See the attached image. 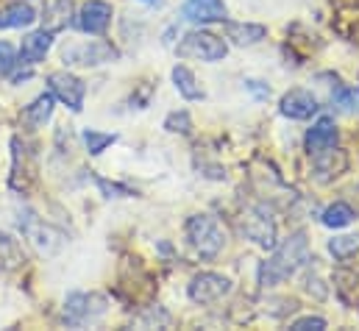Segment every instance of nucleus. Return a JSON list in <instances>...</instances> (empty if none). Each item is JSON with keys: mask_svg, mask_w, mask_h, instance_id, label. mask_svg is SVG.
<instances>
[{"mask_svg": "<svg viewBox=\"0 0 359 331\" xmlns=\"http://www.w3.org/2000/svg\"><path fill=\"white\" fill-rule=\"evenodd\" d=\"M306 262H309V240H306L304 231H295L292 237H287L278 248L273 250L268 262H262L259 284L262 287H276V284L287 281L292 273H298Z\"/></svg>", "mask_w": 359, "mask_h": 331, "instance_id": "obj_1", "label": "nucleus"}, {"mask_svg": "<svg viewBox=\"0 0 359 331\" xmlns=\"http://www.w3.org/2000/svg\"><path fill=\"white\" fill-rule=\"evenodd\" d=\"M187 240L192 250L201 256V259H215L223 245H226V234H223V226L212 217V215H195L187 220Z\"/></svg>", "mask_w": 359, "mask_h": 331, "instance_id": "obj_2", "label": "nucleus"}, {"mask_svg": "<svg viewBox=\"0 0 359 331\" xmlns=\"http://www.w3.org/2000/svg\"><path fill=\"white\" fill-rule=\"evenodd\" d=\"M229 53L226 42L209 31H189L179 45L181 59H198V62H223Z\"/></svg>", "mask_w": 359, "mask_h": 331, "instance_id": "obj_3", "label": "nucleus"}, {"mask_svg": "<svg viewBox=\"0 0 359 331\" xmlns=\"http://www.w3.org/2000/svg\"><path fill=\"white\" fill-rule=\"evenodd\" d=\"M106 312V298L97 292H76L65 304V320L73 326H84L97 320Z\"/></svg>", "mask_w": 359, "mask_h": 331, "instance_id": "obj_4", "label": "nucleus"}, {"mask_svg": "<svg viewBox=\"0 0 359 331\" xmlns=\"http://www.w3.org/2000/svg\"><path fill=\"white\" fill-rule=\"evenodd\" d=\"M189 298L195 304H215L220 298H226L231 292V281L220 273H198L192 281H189Z\"/></svg>", "mask_w": 359, "mask_h": 331, "instance_id": "obj_5", "label": "nucleus"}, {"mask_svg": "<svg viewBox=\"0 0 359 331\" xmlns=\"http://www.w3.org/2000/svg\"><path fill=\"white\" fill-rule=\"evenodd\" d=\"M243 231L257 245L276 248V223H273V217H270V212L265 206H254L251 212L243 215Z\"/></svg>", "mask_w": 359, "mask_h": 331, "instance_id": "obj_6", "label": "nucleus"}, {"mask_svg": "<svg viewBox=\"0 0 359 331\" xmlns=\"http://www.w3.org/2000/svg\"><path fill=\"white\" fill-rule=\"evenodd\" d=\"M20 229H22V234H25V240L39 250L42 256L56 253V248L62 245V237H59L50 226H45V220H39L36 215H25V217L20 220Z\"/></svg>", "mask_w": 359, "mask_h": 331, "instance_id": "obj_7", "label": "nucleus"}, {"mask_svg": "<svg viewBox=\"0 0 359 331\" xmlns=\"http://www.w3.org/2000/svg\"><path fill=\"white\" fill-rule=\"evenodd\" d=\"M48 83H50V92L67 103L73 112H81L84 109V95H87V86L81 79L70 76V73H50L48 76Z\"/></svg>", "mask_w": 359, "mask_h": 331, "instance_id": "obj_8", "label": "nucleus"}, {"mask_svg": "<svg viewBox=\"0 0 359 331\" xmlns=\"http://www.w3.org/2000/svg\"><path fill=\"white\" fill-rule=\"evenodd\" d=\"M65 62L67 65H79V67H95V65H103L109 59H114V50L103 42H87V45H70L65 48Z\"/></svg>", "mask_w": 359, "mask_h": 331, "instance_id": "obj_9", "label": "nucleus"}, {"mask_svg": "<svg viewBox=\"0 0 359 331\" xmlns=\"http://www.w3.org/2000/svg\"><path fill=\"white\" fill-rule=\"evenodd\" d=\"M281 114L290 117V120H306L318 112V100L312 92L306 89H290L284 97H281Z\"/></svg>", "mask_w": 359, "mask_h": 331, "instance_id": "obj_10", "label": "nucleus"}, {"mask_svg": "<svg viewBox=\"0 0 359 331\" xmlns=\"http://www.w3.org/2000/svg\"><path fill=\"white\" fill-rule=\"evenodd\" d=\"M181 17L189 22H223L226 3L223 0H187L181 6Z\"/></svg>", "mask_w": 359, "mask_h": 331, "instance_id": "obj_11", "label": "nucleus"}, {"mask_svg": "<svg viewBox=\"0 0 359 331\" xmlns=\"http://www.w3.org/2000/svg\"><path fill=\"white\" fill-rule=\"evenodd\" d=\"M111 22V6L103 3V0H90L81 6V17H79V25L81 31L87 34H103Z\"/></svg>", "mask_w": 359, "mask_h": 331, "instance_id": "obj_12", "label": "nucleus"}, {"mask_svg": "<svg viewBox=\"0 0 359 331\" xmlns=\"http://www.w3.org/2000/svg\"><path fill=\"white\" fill-rule=\"evenodd\" d=\"M337 123L332 120V117H320L312 128H309V134H306V151H309V156L312 154H320V151H326V148H334L337 145Z\"/></svg>", "mask_w": 359, "mask_h": 331, "instance_id": "obj_13", "label": "nucleus"}, {"mask_svg": "<svg viewBox=\"0 0 359 331\" xmlns=\"http://www.w3.org/2000/svg\"><path fill=\"white\" fill-rule=\"evenodd\" d=\"M50 31H31L25 39H22V48H20V62L22 65H36L45 59V53L50 50Z\"/></svg>", "mask_w": 359, "mask_h": 331, "instance_id": "obj_14", "label": "nucleus"}, {"mask_svg": "<svg viewBox=\"0 0 359 331\" xmlns=\"http://www.w3.org/2000/svg\"><path fill=\"white\" fill-rule=\"evenodd\" d=\"M36 20V11L28 3H8L6 8H0V28H22L31 25Z\"/></svg>", "mask_w": 359, "mask_h": 331, "instance_id": "obj_15", "label": "nucleus"}, {"mask_svg": "<svg viewBox=\"0 0 359 331\" xmlns=\"http://www.w3.org/2000/svg\"><path fill=\"white\" fill-rule=\"evenodd\" d=\"M226 34L234 45H257L265 39L268 28L265 25H254V22H229L226 25Z\"/></svg>", "mask_w": 359, "mask_h": 331, "instance_id": "obj_16", "label": "nucleus"}, {"mask_svg": "<svg viewBox=\"0 0 359 331\" xmlns=\"http://www.w3.org/2000/svg\"><path fill=\"white\" fill-rule=\"evenodd\" d=\"M20 264H22V248H20V243L11 234L0 231V270H17Z\"/></svg>", "mask_w": 359, "mask_h": 331, "instance_id": "obj_17", "label": "nucleus"}, {"mask_svg": "<svg viewBox=\"0 0 359 331\" xmlns=\"http://www.w3.org/2000/svg\"><path fill=\"white\" fill-rule=\"evenodd\" d=\"M173 83H176V89H179L181 97H187V100H201V97H203V89L198 86L195 76H192V70H187L184 65L173 67Z\"/></svg>", "mask_w": 359, "mask_h": 331, "instance_id": "obj_18", "label": "nucleus"}, {"mask_svg": "<svg viewBox=\"0 0 359 331\" xmlns=\"http://www.w3.org/2000/svg\"><path fill=\"white\" fill-rule=\"evenodd\" d=\"M53 114V95H39L28 109H25V120L31 126H45Z\"/></svg>", "mask_w": 359, "mask_h": 331, "instance_id": "obj_19", "label": "nucleus"}, {"mask_svg": "<svg viewBox=\"0 0 359 331\" xmlns=\"http://www.w3.org/2000/svg\"><path fill=\"white\" fill-rule=\"evenodd\" d=\"M357 215H354V209L348 206V203H332L326 212H323V226H329V229H343V226H348L351 220H354Z\"/></svg>", "mask_w": 359, "mask_h": 331, "instance_id": "obj_20", "label": "nucleus"}, {"mask_svg": "<svg viewBox=\"0 0 359 331\" xmlns=\"http://www.w3.org/2000/svg\"><path fill=\"white\" fill-rule=\"evenodd\" d=\"M329 250L334 259H351L354 253H359V234H348V237H334L329 243Z\"/></svg>", "mask_w": 359, "mask_h": 331, "instance_id": "obj_21", "label": "nucleus"}, {"mask_svg": "<svg viewBox=\"0 0 359 331\" xmlns=\"http://www.w3.org/2000/svg\"><path fill=\"white\" fill-rule=\"evenodd\" d=\"M84 142H87V151H90L92 156H97V154H103L109 145H114L117 137H114V134H100V131H84Z\"/></svg>", "mask_w": 359, "mask_h": 331, "instance_id": "obj_22", "label": "nucleus"}, {"mask_svg": "<svg viewBox=\"0 0 359 331\" xmlns=\"http://www.w3.org/2000/svg\"><path fill=\"white\" fill-rule=\"evenodd\" d=\"M332 100L337 103V106H343V109H348V112H359V89H337L334 95H332Z\"/></svg>", "mask_w": 359, "mask_h": 331, "instance_id": "obj_23", "label": "nucleus"}, {"mask_svg": "<svg viewBox=\"0 0 359 331\" xmlns=\"http://www.w3.org/2000/svg\"><path fill=\"white\" fill-rule=\"evenodd\" d=\"M165 128H168V131H181V134H189V131H192L189 114H187V112H173V114L165 120Z\"/></svg>", "mask_w": 359, "mask_h": 331, "instance_id": "obj_24", "label": "nucleus"}, {"mask_svg": "<svg viewBox=\"0 0 359 331\" xmlns=\"http://www.w3.org/2000/svg\"><path fill=\"white\" fill-rule=\"evenodd\" d=\"M14 65H17V59H14V48H11L8 42H0V76L11 73Z\"/></svg>", "mask_w": 359, "mask_h": 331, "instance_id": "obj_25", "label": "nucleus"}, {"mask_svg": "<svg viewBox=\"0 0 359 331\" xmlns=\"http://www.w3.org/2000/svg\"><path fill=\"white\" fill-rule=\"evenodd\" d=\"M292 329L295 331H323L326 329V320H323V318H312V315H309V318L295 320V323H292Z\"/></svg>", "mask_w": 359, "mask_h": 331, "instance_id": "obj_26", "label": "nucleus"}]
</instances>
